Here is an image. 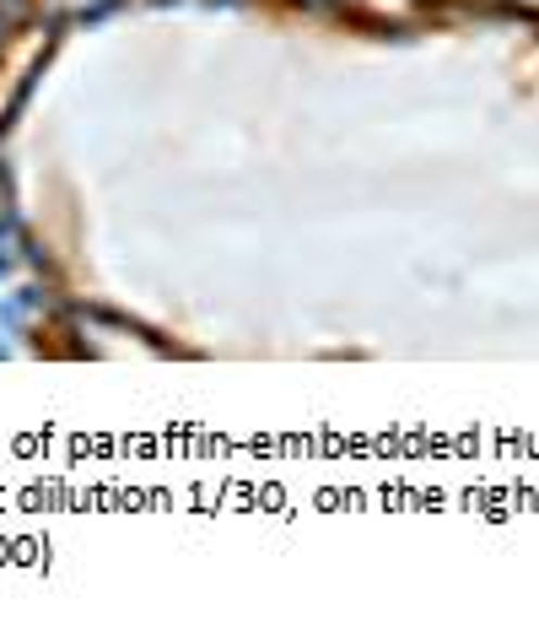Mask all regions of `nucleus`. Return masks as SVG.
<instances>
[{
    "instance_id": "2",
    "label": "nucleus",
    "mask_w": 539,
    "mask_h": 632,
    "mask_svg": "<svg viewBox=\"0 0 539 632\" xmlns=\"http://www.w3.org/2000/svg\"><path fill=\"white\" fill-rule=\"evenodd\" d=\"M5 33H11V22H5V16H0V44H5Z\"/></svg>"
},
{
    "instance_id": "1",
    "label": "nucleus",
    "mask_w": 539,
    "mask_h": 632,
    "mask_svg": "<svg viewBox=\"0 0 539 632\" xmlns=\"http://www.w3.org/2000/svg\"><path fill=\"white\" fill-rule=\"evenodd\" d=\"M27 11H33V0H0V16H5V22H22Z\"/></svg>"
}]
</instances>
